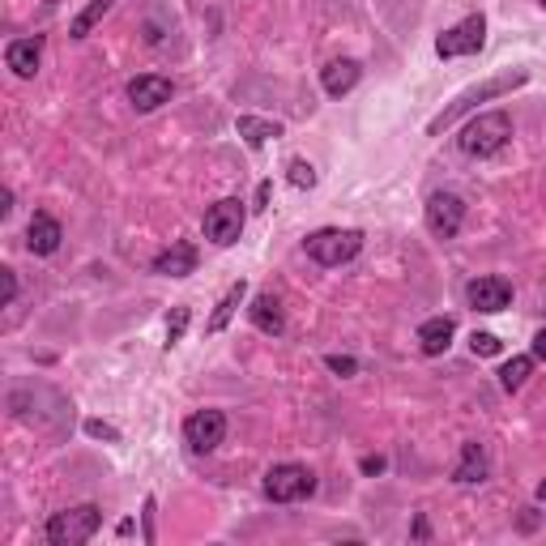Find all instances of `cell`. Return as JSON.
<instances>
[{
	"label": "cell",
	"instance_id": "cell-1",
	"mask_svg": "<svg viewBox=\"0 0 546 546\" xmlns=\"http://www.w3.org/2000/svg\"><path fill=\"white\" fill-rule=\"evenodd\" d=\"M529 82V73L525 69H504V73H495V77H487V82H478V86H470V90H461L453 103H448L436 120L427 124V137H440L444 128H453L461 116H470V111L478 107V103H487V99H500V94H512V90H521Z\"/></svg>",
	"mask_w": 546,
	"mask_h": 546
},
{
	"label": "cell",
	"instance_id": "cell-2",
	"mask_svg": "<svg viewBox=\"0 0 546 546\" xmlns=\"http://www.w3.org/2000/svg\"><path fill=\"white\" fill-rule=\"evenodd\" d=\"M508 137H512L508 111H487V116H474L470 124L461 128L457 146H461V154H470V158H491V154H500L508 146Z\"/></svg>",
	"mask_w": 546,
	"mask_h": 546
},
{
	"label": "cell",
	"instance_id": "cell-3",
	"mask_svg": "<svg viewBox=\"0 0 546 546\" xmlns=\"http://www.w3.org/2000/svg\"><path fill=\"white\" fill-rule=\"evenodd\" d=\"M99 525H103V512L94 504L64 508L47 521V542L52 546H82V542H90L94 534H99Z\"/></svg>",
	"mask_w": 546,
	"mask_h": 546
},
{
	"label": "cell",
	"instance_id": "cell-4",
	"mask_svg": "<svg viewBox=\"0 0 546 546\" xmlns=\"http://www.w3.org/2000/svg\"><path fill=\"white\" fill-rule=\"evenodd\" d=\"M303 248H308V256L316 265H346L355 261L359 248H363V231H342V227H325V231H312L308 239H303Z\"/></svg>",
	"mask_w": 546,
	"mask_h": 546
},
{
	"label": "cell",
	"instance_id": "cell-5",
	"mask_svg": "<svg viewBox=\"0 0 546 546\" xmlns=\"http://www.w3.org/2000/svg\"><path fill=\"white\" fill-rule=\"evenodd\" d=\"M316 491V478L308 465H273V470L265 474V495L273 504H295V500H308V495Z\"/></svg>",
	"mask_w": 546,
	"mask_h": 546
},
{
	"label": "cell",
	"instance_id": "cell-6",
	"mask_svg": "<svg viewBox=\"0 0 546 546\" xmlns=\"http://www.w3.org/2000/svg\"><path fill=\"white\" fill-rule=\"evenodd\" d=\"M483 43H487V18H483V13H470L465 22L448 26L444 35L436 39V56H440V60L474 56V52H483Z\"/></svg>",
	"mask_w": 546,
	"mask_h": 546
},
{
	"label": "cell",
	"instance_id": "cell-7",
	"mask_svg": "<svg viewBox=\"0 0 546 546\" xmlns=\"http://www.w3.org/2000/svg\"><path fill=\"white\" fill-rule=\"evenodd\" d=\"M239 235H244V201L227 197V201H218L205 210V239H210V244L231 248Z\"/></svg>",
	"mask_w": 546,
	"mask_h": 546
},
{
	"label": "cell",
	"instance_id": "cell-8",
	"mask_svg": "<svg viewBox=\"0 0 546 546\" xmlns=\"http://www.w3.org/2000/svg\"><path fill=\"white\" fill-rule=\"evenodd\" d=\"M465 222V201L457 192H431L427 197V231L436 239H453Z\"/></svg>",
	"mask_w": 546,
	"mask_h": 546
},
{
	"label": "cell",
	"instance_id": "cell-9",
	"mask_svg": "<svg viewBox=\"0 0 546 546\" xmlns=\"http://www.w3.org/2000/svg\"><path fill=\"white\" fill-rule=\"evenodd\" d=\"M184 440L192 453H214V448L227 440V414L222 410H197L184 423Z\"/></svg>",
	"mask_w": 546,
	"mask_h": 546
},
{
	"label": "cell",
	"instance_id": "cell-10",
	"mask_svg": "<svg viewBox=\"0 0 546 546\" xmlns=\"http://www.w3.org/2000/svg\"><path fill=\"white\" fill-rule=\"evenodd\" d=\"M171 77H163V73H141V77H133L128 82V99H133V107L137 111H158L163 103H171Z\"/></svg>",
	"mask_w": 546,
	"mask_h": 546
},
{
	"label": "cell",
	"instance_id": "cell-11",
	"mask_svg": "<svg viewBox=\"0 0 546 546\" xmlns=\"http://www.w3.org/2000/svg\"><path fill=\"white\" fill-rule=\"evenodd\" d=\"M465 295H470L478 312H504L512 303V282L508 278H478V282H470Z\"/></svg>",
	"mask_w": 546,
	"mask_h": 546
},
{
	"label": "cell",
	"instance_id": "cell-12",
	"mask_svg": "<svg viewBox=\"0 0 546 546\" xmlns=\"http://www.w3.org/2000/svg\"><path fill=\"white\" fill-rule=\"evenodd\" d=\"M60 239H64V231H60V222L52 218V214H35L30 218V227H26V248L35 252V256H52L56 248H60Z\"/></svg>",
	"mask_w": 546,
	"mask_h": 546
},
{
	"label": "cell",
	"instance_id": "cell-13",
	"mask_svg": "<svg viewBox=\"0 0 546 546\" xmlns=\"http://www.w3.org/2000/svg\"><path fill=\"white\" fill-rule=\"evenodd\" d=\"M359 60H329L325 69H320V86H325L329 99H342V94H350L359 86Z\"/></svg>",
	"mask_w": 546,
	"mask_h": 546
},
{
	"label": "cell",
	"instance_id": "cell-14",
	"mask_svg": "<svg viewBox=\"0 0 546 546\" xmlns=\"http://www.w3.org/2000/svg\"><path fill=\"white\" fill-rule=\"evenodd\" d=\"M39 60H43V39H13L5 47V64L18 77H35L39 73Z\"/></svg>",
	"mask_w": 546,
	"mask_h": 546
},
{
	"label": "cell",
	"instance_id": "cell-15",
	"mask_svg": "<svg viewBox=\"0 0 546 546\" xmlns=\"http://www.w3.org/2000/svg\"><path fill=\"white\" fill-rule=\"evenodd\" d=\"M154 273H163V278H188V273H197V248L192 244H171L163 256L154 261Z\"/></svg>",
	"mask_w": 546,
	"mask_h": 546
},
{
	"label": "cell",
	"instance_id": "cell-16",
	"mask_svg": "<svg viewBox=\"0 0 546 546\" xmlns=\"http://www.w3.org/2000/svg\"><path fill=\"white\" fill-rule=\"evenodd\" d=\"M487 478V453H483V444H465L461 448V461H457V470H453V483L461 487H474V483H483Z\"/></svg>",
	"mask_w": 546,
	"mask_h": 546
},
{
	"label": "cell",
	"instance_id": "cell-17",
	"mask_svg": "<svg viewBox=\"0 0 546 546\" xmlns=\"http://www.w3.org/2000/svg\"><path fill=\"white\" fill-rule=\"evenodd\" d=\"M453 333H457V325H453L448 316H431L427 325L419 329V350H423V355L436 359V355H444V350H448V342H453Z\"/></svg>",
	"mask_w": 546,
	"mask_h": 546
},
{
	"label": "cell",
	"instance_id": "cell-18",
	"mask_svg": "<svg viewBox=\"0 0 546 546\" xmlns=\"http://www.w3.org/2000/svg\"><path fill=\"white\" fill-rule=\"evenodd\" d=\"M248 316H252V325L261 329V333H273V337H278V333L286 329V320H282V303L273 299V295H256V299H252V308H248Z\"/></svg>",
	"mask_w": 546,
	"mask_h": 546
},
{
	"label": "cell",
	"instance_id": "cell-19",
	"mask_svg": "<svg viewBox=\"0 0 546 546\" xmlns=\"http://www.w3.org/2000/svg\"><path fill=\"white\" fill-rule=\"evenodd\" d=\"M235 128H239V137H244L252 150H261L269 137H282V124L261 120V116H239V120H235Z\"/></svg>",
	"mask_w": 546,
	"mask_h": 546
},
{
	"label": "cell",
	"instance_id": "cell-20",
	"mask_svg": "<svg viewBox=\"0 0 546 546\" xmlns=\"http://www.w3.org/2000/svg\"><path fill=\"white\" fill-rule=\"evenodd\" d=\"M244 295H248V286H244V282H235L231 291L218 299V308H214V316H210V325H205V329H210V333H222V329H227V325H231V316L239 312V303H244Z\"/></svg>",
	"mask_w": 546,
	"mask_h": 546
},
{
	"label": "cell",
	"instance_id": "cell-21",
	"mask_svg": "<svg viewBox=\"0 0 546 546\" xmlns=\"http://www.w3.org/2000/svg\"><path fill=\"white\" fill-rule=\"evenodd\" d=\"M111 5H116V0H90V5H86L82 13H77V18H73V26H69V35H73V39H86V35H90V30H94V26H99V22L107 18V13H111Z\"/></svg>",
	"mask_w": 546,
	"mask_h": 546
},
{
	"label": "cell",
	"instance_id": "cell-22",
	"mask_svg": "<svg viewBox=\"0 0 546 546\" xmlns=\"http://www.w3.org/2000/svg\"><path fill=\"white\" fill-rule=\"evenodd\" d=\"M529 372H534V359H525V355H517V359H508L504 363V372H500V384L508 393H517L521 384L529 380Z\"/></svg>",
	"mask_w": 546,
	"mask_h": 546
},
{
	"label": "cell",
	"instance_id": "cell-23",
	"mask_svg": "<svg viewBox=\"0 0 546 546\" xmlns=\"http://www.w3.org/2000/svg\"><path fill=\"white\" fill-rule=\"evenodd\" d=\"M188 320H192V312H188V308H175V312H171V320H167V350H171V346L184 337Z\"/></svg>",
	"mask_w": 546,
	"mask_h": 546
},
{
	"label": "cell",
	"instance_id": "cell-24",
	"mask_svg": "<svg viewBox=\"0 0 546 546\" xmlns=\"http://www.w3.org/2000/svg\"><path fill=\"white\" fill-rule=\"evenodd\" d=\"M286 171H291V184H295V188H316V171H312V163L295 158V163L286 167Z\"/></svg>",
	"mask_w": 546,
	"mask_h": 546
},
{
	"label": "cell",
	"instance_id": "cell-25",
	"mask_svg": "<svg viewBox=\"0 0 546 546\" xmlns=\"http://www.w3.org/2000/svg\"><path fill=\"white\" fill-rule=\"evenodd\" d=\"M470 350H474V355H483V359H491V355H500V337H495V333H474Z\"/></svg>",
	"mask_w": 546,
	"mask_h": 546
},
{
	"label": "cell",
	"instance_id": "cell-26",
	"mask_svg": "<svg viewBox=\"0 0 546 546\" xmlns=\"http://www.w3.org/2000/svg\"><path fill=\"white\" fill-rule=\"evenodd\" d=\"M325 363H329V372H337V376H355L359 372V363L350 359V355H329Z\"/></svg>",
	"mask_w": 546,
	"mask_h": 546
},
{
	"label": "cell",
	"instance_id": "cell-27",
	"mask_svg": "<svg viewBox=\"0 0 546 546\" xmlns=\"http://www.w3.org/2000/svg\"><path fill=\"white\" fill-rule=\"evenodd\" d=\"M0 282H5V299H0V303H13V299H18V273H13V269H0Z\"/></svg>",
	"mask_w": 546,
	"mask_h": 546
},
{
	"label": "cell",
	"instance_id": "cell-28",
	"mask_svg": "<svg viewBox=\"0 0 546 546\" xmlns=\"http://www.w3.org/2000/svg\"><path fill=\"white\" fill-rule=\"evenodd\" d=\"M86 431H90V436H99V440H116V427H107V423H99V419H90Z\"/></svg>",
	"mask_w": 546,
	"mask_h": 546
},
{
	"label": "cell",
	"instance_id": "cell-29",
	"mask_svg": "<svg viewBox=\"0 0 546 546\" xmlns=\"http://www.w3.org/2000/svg\"><path fill=\"white\" fill-rule=\"evenodd\" d=\"M534 359H542V363H546V329H542V333H534Z\"/></svg>",
	"mask_w": 546,
	"mask_h": 546
},
{
	"label": "cell",
	"instance_id": "cell-30",
	"mask_svg": "<svg viewBox=\"0 0 546 546\" xmlns=\"http://www.w3.org/2000/svg\"><path fill=\"white\" fill-rule=\"evenodd\" d=\"M384 470V457H363V474H380Z\"/></svg>",
	"mask_w": 546,
	"mask_h": 546
},
{
	"label": "cell",
	"instance_id": "cell-31",
	"mask_svg": "<svg viewBox=\"0 0 546 546\" xmlns=\"http://www.w3.org/2000/svg\"><path fill=\"white\" fill-rule=\"evenodd\" d=\"M146 542H154V500H146Z\"/></svg>",
	"mask_w": 546,
	"mask_h": 546
},
{
	"label": "cell",
	"instance_id": "cell-32",
	"mask_svg": "<svg viewBox=\"0 0 546 546\" xmlns=\"http://www.w3.org/2000/svg\"><path fill=\"white\" fill-rule=\"evenodd\" d=\"M538 500L546 504V478H542V483H538Z\"/></svg>",
	"mask_w": 546,
	"mask_h": 546
},
{
	"label": "cell",
	"instance_id": "cell-33",
	"mask_svg": "<svg viewBox=\"0 0 546 546\" xmlns=\"http://www.w3.org/2000/svg\"><path fill=\"white\" fill-rule=\"evenodd\" d=\"M538 5H542V9H546V0H538Z\"/></svg>",
	"mask_w": 546,
	"mask_h": 546
}]
</instances>
